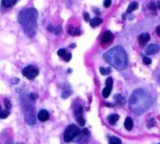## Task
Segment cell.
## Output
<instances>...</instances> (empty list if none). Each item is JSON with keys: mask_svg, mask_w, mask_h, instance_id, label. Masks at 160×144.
Instances as JSON below:
<instances>
[{"mask_svg": "<svg viewBox=\"0 0 160 144\" xmlns=\"http://www.w3.org/2000/svg\"><path fill=\"white\" fill-rule=\"evenodd\" d=\"M151 105L152 98L143 89H137L132 93L129 99V109L134 114H142L149 109Z\"/></svg>", "mask_w": 160, "mask_h": 144, "instance_id": "obj_1", "label": "cell"}, {"mask_svg": "<svg viewBox=\"0 0 160 144\" xmlns=\"http://www.w3.org/2000/svg\"><path fill=\"white\" fill-rule=\"evenodd\" d=\"M18 22L22 26L25 34L33 38L38 27V11L33 8L22 10L18 15Z\"/></svg>", "mask_w": 160, "mask_h": 144, "instance_id": "obj_2", "label": "cell"}, {"mask_svg": "<svg viewBox=\"0 0 160 144\" xmlns=\"http://www.w3.org/2000/svg\"><path fill=\"white\" fill-rule=\"evenodd\" d=\"M103 57L107 63L119 70L124 69L128 66V55L126 51L120 46L114 47L106 51Z\"/></svg>", "mask_w": 160, "mask_h": 144, "instance_id": "obj_3", "label": "cell"}, {"mask_svg": "<svg viewBox=\"0 0 160 144\" xmlns=\"http://www.w3.org/2000/svg\"><path fill=\"white\" fill-rule=\"evenodd\" d=\"M24 112L25 122L30 125H34L36 123V114L34 108L32 105H30V103L24 102Z\"/></svg>", "mask_w": 160, "mask_h": 144, "instance_id": "obj_4", "label": "cell"}, {"mask_svg": "<svg viewBox=\"0 0 160 144\" xmlns=\"http://www.w3.org/2000/svg\"><path fill=\"white\" fill-rule=\"evenodd\" d=\"M80 135V129L75 124H69L64 132V140L66 142L72 141L77 136Z\"/></svg>", "mask_w": 160, "mask_h": 144, "instance_id": "obj_5", "label": "cell"}, {"mask_svg": "<svg viewBox=\"0 0 160 144\" xmlns=\"http://www.w3.org/2000/svg\"><path fill=\"white\" fill-rule=\"evenodd\" d=\"M23 75L28 80H34L39 75V70L34 66H27L23 69Z\"/></svg>", "mask_w": 160, "mask_h": 144, "instance_id": "obj_6", "label": "cell"}, {"mask_svg": "<svg viewBox=\"0 0 160 144\" xmlns=\"http://www.w3.org/2000/svg\"><path fill=\"white\" fill-rule=\"evenodd\" d=\"M74 114H75V118H76V121L78 122V123L81 127H83L85 124V119L83 118V109L81 105H78L75 108Z\"/></svg>", "mask_w": 160, "mask_h": 144, "instance_id": "obj_7", "label": "cell"}, {"mask_svg": "<svg viewBox=\"0 0 160 144\" xmlns=\"http://www.w3.org/2000/svg\"><path fill=\"white\" fill-rule=\"evenodd\" d=\"M112 84H113V81H112V78H108L106 81V87L103 89L102 91V95H103V97L107 98L109 97L111 93H112Z\"/></svg>", "mask_w": 160, "mask_h": 144, "instance_id": "obj_8", "label": "cell"}, {"mask_svg": "<svg viewBox=\"0 0 160 144\" xmlns=\"http://www.w3.org/2000/svg\"><path fill=\"white\" fill-rule=\"evenodd\" d=\"M113 40V35L111 31H106L104 32V34L102 35V38H101V43L103 45H107V44H110L112 43Z\"/></svg>", "mask_w": 160, "mask_h": 144, "instance_id": "obj_9", "label": "cell"}, {"mask_svg": "<svg viewBox=\"0 0 160 144\" xmlns=\"http://www.w3.org/2000/svg\"><path fill=\"white\" fill-rule=\"evenodd\" d=\"M138 40H139V45H141V46H144V45H145V44H147V42H149V40H150V35H149L148 33H143V34H140V35L139 36V39H138Z\"/></svg>", "mask_w": 160, "mask_h": 144, "instance_id": "obj_10", "label": "cell"}, {"mask_svg": "<svg viewBox=\"0 0 160 144\" xmlns=\"http://www.w3.org/2000/svg\"><path fill=\"white\" fill-rule=\"evenodd\" d=\"M49 117H50V114L46 110H40L38 112V119L40 122H46L49 119Z\"/></svg>", "mask_w": 160, "mask_h": 144, "instance_id": "obj_11", "label": "cell"}, {"mask_svg": "<svg viewBox=\"0 0 160 144\" xmlns=\"http://www.w3.org/2000/svg\"><path fill=\"white\" fill-rule=\"evenodd\" d=\"M159 51V47L155 44H151L148 48H147V51H146V53L149 55H155L156 52H158Z\"/></svg>", "mask_w": 160, "mask_h": 144, "instance_id": "obj_12", "label": "cell"}, {"mask_svg": "<svg viewBox=\"0 0 160 144\" xmlns=\"http://www.w3.org/2000/svg\"><path fill=\"white\" fill-rule=\"evenodd\" d=\"M67 32H68V34L71 35V36H79V35H81V30L78 29L77 27L72 26V25H69V26H68Z\"/></svg>", "mask_w": 160, "mask_h": 144, "instance_id": "obj_13", "label": "cell"}, {"mask_svg": "<svg viewBox=\"0 0 160 144\" xmlns=\"http://www.w3.org/2000/svg\"><path fill=\"white\" fill-rule=\"evenodd\" d=\"M17 1L18 0H2L1 4L5 8H11L17 3Z\"/></svg>", "mask_w": 160, "mask_h": 144, "instance_id": "obj_14", "label": "cell"}, {"mask_svg": "<svg viewBox=\"0 0 160 144\" xmlns=\"http://www.w3.org/2000/svg\"><path fill=\"white\" fill-rule=\"evenodd\" d=\"M124 127H126V129L128 131H130L133 128V121L130 117H128L126 119V122H124Z\"/></svg>", "mask_w": 160, "mask_h": 144, "instance_id": "obj_15", "label": "cell"}, {"mask_svg": "<svg viewBox=\"0 0 160 144\" xmlns=\"http://www.w3.org/2000/svg\"><path fill=\"white\" fill-rule=\"evenodd\" d=\"M102 19H101V18H94V19H91L90 20V22H89V23H90V25L92 26V27H97V25H99L100 24H102Z\"/></svg>", "mask_w": 160, "mask_h": 144, "instance_id": "obj_16", "label": "cell"}, {"mask_svg": "<svg viewBox=\"0 0 160 144\" xmlns=\"http://www.w3.org/2000/svg\"><path fill=\"white\" fill-rule=\"evenodd\" d=\"M138 7H139V4H138L137 2H132V3H130L129 6H128V8L127 13H130V12L136 10V9H138Z\"/></svg>", "mask_w": 160, "mask_h": 144, "instance_id": "obj_17", "label": "cell"}, {"mask_svg": "<svg viewBox=\"0 0 160 144\" xmlns=\"http://www.w3.org/2000/svg\"><path fill=\"white\" fill-rule=\"evenodd\" d=\"M119 120V115L117 114H112L108 117V121L111 124H115V123Z\"/></svg>", "mask_w": 160, "mask_h": 144, "instance_id": "obj_18", "label": "cell"}, {"mask_svg": "<svg viewBox=\"0 0 160 144\" xmlns=\"http://www.w3.org/2000/svg\"><path fill=\"white\" fill-rule=\"evenodd\" d=\"M114 100H115L118 104H120V105H124V102H126V100H124V98L121 95H116V96L114 97Z\"/></svg>", "mask_w": 160, "mask_h": 144, "instance_id": "obj_19", "label": "cell"}, {"mask_svg": "<svg viewBox=\"0 0 160 144\" xmlns=\"http://www.w3.org/2000/svg\"><path fill=\"white\" fill-rule=\"evenodd\" d=\"M110 144H122V141L120 138H116V137H112L109 140Z\"/></svg>", "mask_w": 160, "mask_h": 144, "instance_id": "obj_20", "label": "cell"}, {"mask_svg": "<svg viewBox=\"0 0 160 144\" xmlns=\"http://www.w3.org/2000/svg\"><path fill=\"white\" fill-rule=\"evenodd\" d=\"M10 115V111H2L0 110V119H6Z\"/></svg>", "mask_w": 160, "mask_h": 144, "instance_id": "obj_21", "label": "cell"}, {"mask_svg": "<svg viewBox=\"0 0 160 144\" xmlns=\"http://www.w3.org/2000/svg\"><path fill=\"white\" fill-rule=\"evenodd\" d=\"M148 8H149V9L150 10H153V11H155L156 10V4H154V2H151L149 5H148Z\"/></svg>", "mask_w": 160, "mask_h": 144, "instance_id": "obj_22", "label": "cell"}, {"mask_svg": "<svg viewBox=\"0 0 160 144\" xmlns=\"http://www.w3.org/2000/svg\"><path fill=\"white\" fill-rule=\"evenodd\" d=\"M71 56H72V55H71V53L70 52H67L66 53V55H64V60L66 61V62H68V61H70V59H71Z\"/></svg>", "mask_w": 160, "mask_h": 144, "instance_id": "obj_23", "label": "cell"}, {"mask_svg": "<svg viewBox=\"0 0 160 144\" xmlns=\"http://www.w3.org/2000/svg\"><path fill=\"white\" fill-rule=\"evenodd\" d=\"M67 53V51H66V50L65 49H60L58 51H57V55H58V56H60V57H64V55Z\"/></svg>", "mask_w": 160, "mask_h": 144, "instance_id": "obj_24", "label": "cell"}, {"mask_svg": "<svg viewBox=\"0 0 160 144\" xmlns=\"http://www.w3.org/2000/svg\"><path fill=\"white\" fill-rule=\"evenodd\" d=\"M5 106H6V110L7 111H10L11 109V104H10L9 99H5Z\"/></svg>", "mask_w": 160, "mask_h": 144, "instance_id": "obj_25", "label": "cell"}, {"mask_svg": "<svg viewBox=\"0 0 160 144\" xmlns=\"http://www.w3.org/2000/svg\"><path fill=\"white\" fill-rule=\"evenodd\" d=\"M103 5H104L105 8H110L111 5H112V0H104Z\"/></svg>", "mask_w": 160, "mask_h": 144, "instance_id": "obj_26", "label": "cell"}, {"mask_svg": "<svg viewBox=\"0 0 160 144\" xmlns=\"http://www.w3.org/2000/svg\"><path fill=\"white\" fill-rule=\"evenodd\" d=\"M29 98H30L32 101H35L36 99L38 98V95H37V94H35V93H32V94L29 95Z\"/></svg>", "mask_w": 160, "mask_h": 144, "instance_id": "obj_27", "label": "cell"}, {"mask_svg": "<svg viewBox=\"0 0 160 144\" xmlns=\"http://www.w3.org/2000/svg\"><path fill=\"white\" fill-rule=\"evenodd\" d=\"M83 18H84V21H86V22H90V16H89V13H87V12H84L83 13Z\"/></svg>", "mask_w": 160, "mask_h": 144, "instance_id": "obj_28", "label": "cell"}, {"mask_svg": "<svg viewBox=\"0 0 160 144\" xmlns=\"http://www.w3.org/2000/svg\"><path fill=\"white\" fill-rule=\"evenodd\" d=\"M143 63H144L145 65H151L152 60H151L150 58H148V57H143Z\"/></svg>", "mask_w": 160, "mask_h": 144, "instance_id": "obj_29", "label": "cell"}, {"mask_svg": "<svg viewBox=\"0 0 160 144\" xmlns=\"http://www.w3.org/2000/svg\"><path fill=\"white\" fill-rule=\"evenodd\" d=\"M69 95H70V91H66V92H63V94H62V97H63V98H67V97H69Z\"/></svg>", "mask_w": 160, "mask_h": 144, "instance_id": "obj_30", "label": "cell"}, {"mask_svg": "<svg viewBox=\"0 0 160 144\" xmlns=\"http://www.w3.org/2000/svg\"><path fill=\"white\" fill-rule=\"evenodd\" d=\"M61 31H62L61 26H57V27L55 29V35H59V34L61 33Z\"/></svg>", "mask_w": 160, "mask_h": 144, "instance_id": "obj_31", "label": "cell"}, {"mask_svg": "<svg viewBox=\"0 0 160 144\" xmlns=\"http://www.w3.org/2000/svg\"><path fill=\"white\" fill-rule=\"evenodd\" d=\"M99 71L101 72V74H102V75H105V74L108 73V72H107V68H104V67H102V66L99 68Z\"/></svg>", "mask_w": 160, "mask_h": 144, "instance_id": "obj_32", "label": "cell"}, {"mask_svg": "<svg viewBox=\"0 0 160 144\" xmlns=\"http://www.w3.org/2000/svg\"><path fill=\"white\" fill-rule=\"evenodd\" d=\"M48 31L51 32V31H55V28H53V26L51 25H48Z\"/></svg>", "mask_w": 160, "mask_h": 144, "instance_id": "obj_33", "label": "cell"}, {"mask_svg": "<svg viewBox=\"0 0 160 144\" xmlns=\"http://www.w3.org/2000/svg\"><path fill=\"white\" fill-rule=\"evenodd\" d=\"M156 34H157L158 36H160V25L156 27Z\"/></svg>", "mask_w": 160, "mask_h": 144, "instance_id": "obj_34", "label": "cell"}, {"mask_svg": "<svg viewBox=\"0 0 160 144\" xmlns=\"http://www.w3.org/2000/svg\"><path fill=\"white\" fill-rule=\"evenodd\" d=\"M17 82H19V80H18V79H13L12 83H17Z\"/></svg>", "mask_w": 160, "mask_h": 144, "instance_id": "obj_35", "label": "cell"}, {"mask_svg": "<svg viewBox=\"0 0 160 144\" xmlns=\"http://www.w3.org/2000/svg\"><path fill=\"white\" fill-rule=\"evenodd\" d=\"M156 8L160 9V1H158V2L156 3Z\"/></svg>", "mask_w": 160, "mask_h": 144, "instance_id": "obj_36", "label": "cell"}, {"mask_svg": "<svg viewBox=\"0 0 160 144\" xmlns=\"http://www.w3.org/2000/svg\"><path fill=\"white\" fill-rule=\"evenodd\" d=\"M158 83L160 84V76H159V78H158Z\"/></svg>", "mask_w": 160, "mask_h": 144, "instance_id": "obj_37", "label": "cell"}]
</instances>
